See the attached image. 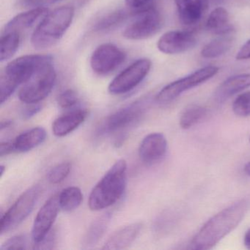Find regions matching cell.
Returning <instances> with one entry per match:
<instances>
[{
    "instance_id": "cell-10",
    "label": "cell",
    "mask_w": 250,
    "mask_h": 250,
    "mask_svg": "<svg viewBox=\"0 0 250 250\" xmlns=\"http://www.w3.org/2000/svg\"><path fill=\"white\" fill-rule=\"evenodd\" d=\"M151 68V61L142 58L133 62L120 73L109 84L108 90L111 94L122 95L137 87L147 77Z\"/></svg>"
},
{
    "instance_id": "cell-19",
    "label": "cell",
    "mask_w": 250,
    "mask_h": 250,
    "mask_svg": "<svg viewBox=\"0 0 250 250\" xmlns=\"http://www.w3.org/2000/svg\"><path fill=\"white\" fill-rule=\"evenodd\" d=\"M178 17L184 25H194L198 22L204 11L201 0H175Z\"/></svg>"
},
{
    "instance_id": "cell-7",
    "label": "cell",
    "mask_w": 250,
    "mask_h": 250,
    "mask_svg": "<svg viewBox=\"0 0 250 250\" xmlns=\"http://www.w3.org/2000/svg\"><path fill=\"white\" fill-rule=\"evenodd\" d=\"M148 107V102L139 100L118 109L116 112L105 118L98 127V135L116 133L134 125L144 116Z\"/></svg>"
},
{
    "instance_id": "cell-41",
    "label": "cell",
    "mask_w": 250,
    "mask_h": 250,
    "mask_svg": "<svg viewBox=\"0 0 250 250\" xmlns=\"http://www.w3.org/2000/svg\"><path fill=\"white\" fill-rule=\"evenodd\" d=\"M244 172H245L248 176L250 177V162L246 164L245 166H244Z\"/></svg>"
},
{
    "instance_id": "cell-32",
    "label": "cell",
    "mask_w": 250,
    "mask_h": 250,
    "mask_svg": "<svg viewBox=\"0 0 250 250\" xmlns=\"http://www.w3.org/2000/svg\"><path fill=\"white\" fill-rule=\"evenodd\" d=\"M56 233L52 229L40 242L34 244L35 250H52L56 245Z\"/></svg>"
},
{
    "instance_id": "cell-39",
    "label": "cell",
    "mask_w": 250,
    "mask_h": 250,
    "mask_svg": "<svg viewBox=\"0 0 250 250\" xmlns=\"http://www.w3.org/2000/svg\"><path fill=\"white\" fill-rule=\"evenodd\" d=\"M244 244L247 249L250 250V229H249L244 235Z\"/></svg>"
},
{
    "instance_id": "cell-16",
    "label": "cell",
    "mask_w": 250,
    "mask_h": 250,
    "mask_svg": "<svg viewBox=\"0 0 250 250\" xmlns=\"http://www.w3.org/2000/svg\"><path fill=\"white\" fill-rule=\"evenodd\" d=\"M250 87V74L232 76L225 80L216 89L214 99L218 104L224 103L234 95Z\"/></svg>"
},
{
    "instance_id": "cell-13",
    "label": "cell",
    "mask_w": 250,
    "mask_h": 250,
    "mask_svg": "<svg viewBox=\"0 0 250 250\" xmlns=\"http://www.w3.org/2000/svg\"><path fill=\"white\" fill-rule=\"evenodd\" d=\"M197 38L194 33L187 30L167 32L158 41V49L166 55H177L194 47Z\"/></svg>"
},
{
    "instance_id": "cell-11",
    "label": "cell",
    "mask_w": 250,
    "mask_h": 250,
    "mask_svg": "<svg viewBox=\"0 0 250 250\" xmlns=\"http://www.w3.org/2000/svg\"><path fill=\"white\" fill-rule=\"evenodd\" d=\"M126 55L112 43H103L98 46L90 58V66L96 74L107 75L125 62Z\"/></svg>"
},
{
    "instance_id": "cell-36",
    "label": "cell",
    "mask_w": 250,
    "mask_h": 250,
    "mask_svg": "<svg viewBox=\"0 0 250 250\" xmlns=\"http://www.w3.org/2000/svg\"><path fill=\"white\" fill-rule=\"evenodd\" d=\"M16 152L14 142H2L0 145V156L3 157Z\"/></svg>"
},
{
    "instance_id": "cell-5",
    "label": "cell",
    "mask_w": 250,
    "mask_h": 250,
    "mask_svg": "<svg viewBox=\"0 0 250 250\" xmlns=\"http://www.w3.org/2000/svg\"><path fill=\"white\" fill-rule=\"evenodd\" d=\"M56 78V71L51 58L41 64L30 79L22 84L19 92V98L27 104L40 103L50 94Z\"/></svg>"
},
{
    "instance_id": "cell-3",
    "label": "cell",
    "mask_w": 250,
    "mask_h": 250,
    "mask_svg": "<svg viewBox=\"0 0 250 250\" xmlns=\"http://www.w3.org/2000/svg\"><path fill=\"white\" fill-rule=\"evenodd\" d=\"M74 17V8L62 6L48 13L33 32L31 43L36 49L52 47L62 39Z\"/></svg>"
},
{
    "instance_id": "cell-24",
    "label": "cell",
    "mask_w": 250,
    "mask_h": 250,
    "mask_svg": "<svg viewBox=\"0 0 250 250\" xmlns=\"http://www.w3.org/2000/svg\"><path fill=\"white\" fill-rule=\"evenodd\" d=\"M137 10L132 9V11H125V10H118L109 13L106 15L102 17L100 20H98L94 25L93 30L95 32L109 31L121 25L131 15L134 14Z\"/></svg>"
},
{
    "instance_id": "cell-38",
    "label": "cell",
    "mask_w": 250,
    "mask_h": 250,
    "mask_svg": "<svg viewBox=\"0 0 250 250\" xmlns=\"http://www.w3.org/2000/svg\"><path fill=\"white\" fill-rule=\"evenodd\" d=\"M226 0H201L204 10L207 9L210 5H218L225 2Z\"/></svg>"
},
{
    "instance_id": "cell-22",
    "label": "cell",
    "mask_w": 250,
    "mask_h": 250,
    "mask_svg": "<svg viewBox=\"0 0 250 250\" xmlns=\"http://www.w3.org/2000/svg\"><path fill=\"white\" fill-rule=\"evenodd\" d=\"M208 31L220 36L233 33V27L229 23V16L225 8L218 7L210 14L206 24Z\"/></svg>"
},
{
    "instance_id": "cell-21",
    "label": "cell",
    "mask_w": 250,
    "mask_h": 250,
    "mask_svg": "<svg viewBox=\"0 0 250 250\" xmlns=\"http://www.w3.org/2000/svg\"><path fill=\"white\" fill-rule=\"evenodd\" d=\"M46 131L42 127H36L19 135L14 141L16 152H27L43 143Z\"/></svg>"
},
{
    "instance_id": "cell-20",
    "label": "cell",
    "mask_w": 250,
    "mask_h": 250,
    "mask_svg": "<svg viewBox=\"0 0 250 250\" xmlns=\"http://www.w3.org/2000/svg\"><path fill=\"white\" fill-rule=\"evenodd\" d=\"M112 219V213L106 212L96 218L87 228L83 237V248H92L98 244L107 230Z\"/></svg>"
},
{
    "instance_id": "cell-9",
    "label": "cell",
    "mask_w": 250,
    "mask_h": 250,
    "mask_svg": "<svg viewBox=\"0 0 250 250\" xmlns=\"http://www.w3.org/2000/svg\"><path fill=\"white\" fill-rule=\"evenodd\" d=\"M219 72L216 66H206L200 68L192 74L169 83L164 87L156 96V101L161 104L170 103L183 93L203 84Z\"/></svg>"
},
{
    "instance_id": "cell-15",
    "label": "cell",
    "mask_w": 250,
    "mask_h": 250,
    "mask_svg": "<svg viewBox=\"0 0 250 250\" xmlns=\"http://www.w3.org/2000/svg\"><path fill=\"white\" fill-rule=\"evenodd\" d=\"M143 228L140 222L130 224L114 232L106 241L104 250H124L128 248L135 241Z\"/></svg>"
},
{
    "instance_id": "cell-42",
    "label": "cell",
    "mask_w": 250,
    "mask_h": 250,
    "mask_svg": "<svg viewBox=\"0 0 250 250\" xmlns=\"http://www.w3.org/2000/svg\"><path fill=\"white\" fill-rule=\"evenodd\" d=\"M0 169H1V178H2V177L3 176L4 172H5V166H3V165H1V167H0Z\"/></svg>"
},
{
    "instance_id": "cell-18",
    "label": "cell",
    "mask_w": 250,
    "mask_h": 250,
    "mask_svg": "<svg viewBox=\"0 0 250 250\" xmlns=\"http://www.w3.org/2000/svg\"><path fill=\"white\" fill-rule=\"evenodd\" d=\"M47 12L48 10L46 8H36L18 14L7 23L3 32L14 31L21 34L24 30L34 25L39 18L44 17Z\"/></svg>"
},
{
    "instance_id": "cell-12",
    "label": "cell",
    "mask_w": 250,
    "mask_h": 250,
    "mask_svg": "<svg viewBox=\"0 0 250 250\" xmlns=\"http://www.w3.org/2000/svg\"><path fill=\"white\" fill-rule=\"evenodd\" d=\"M60 208L59 194L51 197L41 208L36 215L32 230V238L34 244L42 241L52 230V225L58 217Z\"/></svg>"
},
{
    "instance_id": "cell-35",
    "label": "cell",
    "mask_w": 250,
    "mask_h": 250,
    "mask_svg": "<svg viewBox=\"0 0 250 250\" xmlns=\"http://www.w3.org/2000/svg\"><path fill=\"white\" fill-rule=\"evenodd\" d=\"M238 61H245L250 59V40L243 45L236 55Z\"/></svg>"
},
{
    "instance_id": "cell-14",
    "label": "cell",
    "mask_w": 250,
    "mask_h": 250,
    "mask_svg": "<svg viewBox=\"0 0 250 250\" xmlns=\"http://www.w3.org/2000/svg\"><path fill=\"white\" fill-rule=\"evenodd\" d=\"M167 150V141L161 133H151L140 143L139 156L146 165H151L162 160Z\"/></svg>"
},
{
    "instance_id": "cell-34",
    "label": "cell",
    "mask_w": 250,
    "mask_h": 250,
    "mask_svg": "<svg viewBox=\"0 0 250 250\" xmlns=\"http://www.w3.org/2000/svg\"><path fill=\"white\" fill-rule=\"evenodd\" d=\"M42 109V105L40 103L29 104L28 106H26L23 109L22 116L24 119H29L32 117L37 115Z\"/></svg>"
},
{
    "instance_id": "cell-43",
    "label": "cell",
    "mask_w": 250,
    "mask_h": 250,
    "mask_svg": "<svg viewBox=\"0 0 250 250\" xmlns=\"http://www.w3.org/2000/svg\"></svg>"
},
{
    "instance_id": "cell-27",
    "label": "cell",
    "mask_w": 250,
    "mask_h": 250,
    "mask_svg": "<svg viewBox=\"0 0 250 250\" xmlns=\"http://www.w3.org/2000/svg\"><path fill=\"white\" fill-rule=\"evenodd\" d=\"M83 194L81 189L77 187H70L62 190L59 194L61 208L65 211H72L81 205Z\"/></svg>"
},
{
    "instance_id": "cell-6",
    "label": "cell",
    "mask_w": 250,
    "mask_h": 250,
    "mask_svg": "<svg viewBox=\"0 0 250 250\" xmlns=\"http://www.w3.org/2000/svg\"><path fill=\"white\" fill-rule=\"evenodd\" d=\"M163 25L161 13L154 7L137 9L134 19L125 27L123 36L128 40L140 41L156 35Z\"/></svg>"
},
{
    "instance_id": "cell-23",
    "label": "cell",
    "mask_w": 250,
    "mask_h": 250,
    "mask_svg": "<svg viewBox=\"0 0 250 250\" xmlns=\"http://www.w3.org/2000/svg\"><path fill=\"white\" fill-rule=\"evenodd\" d=\"M233 43L232 33L220 35L203 48L201 55L206 59H214L226 54Z\"/></svg>"
},
{
    "instance_id": "cell-33",
    "label": "cell",
    "mask_w": 250,
    "mask_h": 250,
    "mask_svg": "<svg viewBox=\"0 0 250 250\" xmlns=\"http://www.w3.org/2000/svg\"><path fill=\"white\" fill-rule=\"evenodd\" d=\"M61 1L62 0H20V3L26 8H45Z\"/></svg>"
},
{
    "instance_id": "cell-1",
    "label": "cell",
    "mask_w": 250,
    "mask_h": 250,
    "mask_svg": "<svg viewBox=\"0 0 250 250\" xmlns=\"http://www.w3.org/2000/svg\"><path fill=\"white\" fill-rule=\"evenodd\" d=\"M250 208V200L241 199L212 216L194 235L189 248L197 250L213 248L241 223Z\"/></svg>"
},
{
    "instance_id": "cell-17",
    "label": "cell",
    "mask_w": 250,
    "mask_h": 250,
    "mask_svg": "<svg viewBox=\"0 0 250 250\" xmlns=\"http://www.w3.org/2000/svg\"><path fill=\"white\" fill-rule=\"evenodd\" d=\"M87 116L85 109H77L57 118L52 124V131L57 137H62L77 129Z\"/></svg>"
},
{
    "instance_id": "cell-29",
    "label": "cell",
    "mask_w": 250,
    "mask_h": 250,
    "mask_svg": "<svg viewBox=\"0 0 250 250\" xmlns=\"http://www.w3.org/2000/svg\"><path fill=\"white\" fill-rule=\"evenodd\" d=\"M232 111L238 117L250 115V91L239 95L232 104Z\"/></svg>"
},
{
    "instance_id": "cell-25",
    "label": "cell",
    "mask_w": 250,
    "mask_h": 250,
    "mask_svg": "<svg viewBox=\"0 0 250 250\" xmlns=\"http://www.w3.org/2000/svg\"><path fill=\"white\" fill-rule=\"evenodd\" d=\"M21 34L17 32H3L0 39V61L11 59L18 51Z\"/></svg>"
},
{
    "instance_id": "cell-26",
    "label": "cell",
    "mask_w": 250,
    "mask_h": 250,
    "mask_svg": "<svg viewBox=\"0 0 250 250\" xmlns=\"http://www.w3.org/2000/svg\"><path fill=\"white\" fill-rule=\"evenodd\" d=\"M206 114L207 109L203 106L196 104L189 105L181 113L180 126L183 129H189L203 120Z\"/></svg>"
},
{
    "instance_id": "cell-31",
    "label": "cell",
    "mask_w": 250,
    "mask_h": 250,
    "mask_svg": "<svg viewBox=\"0 0 250 250\" xmlns=\"http://www.w3.org/2000/svg\"><path fill=\"white\" fill-rule=\"evenodd\" d=\"M27 238L25 235H17L8 238L0 249L2 250H25L27 249Z\"/></svg>"
},
{
    "instance_id": "cell-4",
    "label": "cell",
    "mask_w": 250,
    "mask_h": 250,
    "mask_svg": "<svg viewBox=\"0 0 250 250\" xmlns=\"http://www.w3.org/2000/svg\"><path fill=\"white\" fill-rule=\"evenodd\" d=\"M51 58L49 55H24L8 63L0 76L1 104H3L20 85L30 79L41 64Z\"/></svg>"
},
{
    "instance_id": "cell-37",
    "label": "cell",
    "mask_w": 250,
    "mask_h": 250,
    "mask_svg": "<svg viewBox=\"0 0 250 250\" xmlns=\"http://www.w3.org/2000/svg\"><path fill=\"white\" fill-rule=\"evenodd\" d=\"M151 0H125V4L131 9H140L146 6Z\"/></svg>"
},
{
    "instance_id": "cell-28",
    "label": "cell",
    "mask_w": 250,
    "mask_h": 250,
    "mask_svg": "<svg viewBox=\"0 0 250 250\" xmlns=\"http://www.w3.org/2000/svg\"><path fill=\"white\" fill-rule=\"evenodd\" d=\"M71 165L63 162L54 167L47 174V180L52 184H58L63 181L71 172Z\"/></svg>"
},
{
    "instance_id": "cell-2",
    "label": "cell",
    "mask_w": 250,
    "mask_h": 250,
    "mask_svg": "<svg viewBox=\"0 0 250 250\" xmlns=\"http://www.w3.org/2000/svg\"><path fill=\"white\" fill-rule=\"evenodd\" d=\"M127 163L117 161L95 186L89 197L90 210H100L115 204L124 194L126 187Z\"/></svg>"
},
{
    "instance_id": "cell-40",
    "label": "cell",
    "mask_w": 250,
    "mask_h": 250,
    "mask_svg": "<svg viewBox=\"0 0 250 250\" xmlns=\"http://www.w3.org/2000/svg\"><path fill=\"white\" fill-rule=\"evenodd\" d=\"M13 121H11V120H5V121H2L1 122V125H0V128H1V131L5 129V128H9L12 125Z\"/></svg>"
},
{
    "instance_id": "cell-30",
    "label": "cell",
    "mask_w": 250,
    "mask_h": 250,
    "mask_svg": "<svg viewBox=\"0 0 250 250\" xmlns=\"http://www.w3.org/2000/svg\"><path fill=\"white\" fill-rule=\"evenodd\" d=\"M80 98L77 92L71 89L61 93L58 98V103L60 107L63 109H69L78 104Z\"/></svg>"
},
{
    "instance_id": "cell-8",
    "label": "cell",
    "mask_w": 250,
    "mask_h": 250,
    "mask_svg": "<svg viewBox=\"0 0 250 250\" xmlns=\"http://www.w3.org/2000/svg\"><path fill=\"white\" fill-rule=\"evenodd\" d=\"M41 191L39 185L30 187L16 200L8 211L2 215L0 223L1 235L15 229L27 219L33 211Z\"/></svg>"
}]
</instances>
